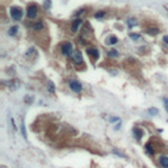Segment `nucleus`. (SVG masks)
I'll return each mask as SVG.
<instances>
[{"instance_id": "obj_23", "label": "nucleus", "mask_w": 168, "mask_h": 168, "mask_svg": "<svg viewBox=\"0 0 168 168\" xmlns=\"http://www.w3.org/2000/svg\"><path fill=\"white\" fill-rule=\"evenodd\" d=\"M118 121V117H110V122H116Z\"/></svg>"}, {"instance_id": "obj_22", "label": "nucleus", "mask_w": 168, "mask_h": 168, "mask_svg": "<svg viewBox=\"0 0 168 168\" xmlns=\"http://www.w3.org/2000/svg\"><path fill=\"white\" fill-rule=\"evenodd\" d=\"M164 107H166V110L168 112V98H164Z\"/></svg>"}, {"instance_id": "obj_21", "label": "nucleus", "mask_w": 168, "mask_h": 168, "mask_svg": "<svg viewBox=\"0 0 168 168\" xmlns=\"http://www.w3.org/2000/svg\"><path fill=\"white\" fill-rule=\"evenodd\" d=\"M54 90H55L54 85H53L51 83H49V91H50V92H54Z\"/></svg>"}, {"instance_id": "obj_4", "label": "nucleus", "mask_w": 168, "mask_h": 168, "mask_svg": "<svg viewBox=\"0 0 168 168\" xmlns=\"http://www.w3.org/2000/svg\"><path fill=\"white\" fill-rule=\"evenodd\" d=\"M87 53H88V55L93 59V61H97L98 57H100V53H98V50L96 47H88L87 49Z\"/></svg>"}, {"instance_id": "obj_13", "label": "nucleus", "mask_w": 168, "mask_h": 168, "mask_svg": "<svg viewBox=\"0 0 168 168\" xmlns=\"http://www.w3.org/2000/svg\"><path fill=\"white\" fill-rule=\"evenodd\" d=\"M42 28H44V24H42V21H38V22H36V24L33 25V29H36V30H41Z\"/></svg>"}, {"instance_id": "obj_3", "label": "nucleus", "mask_w": 168, "mask_h": 168, "mask_svg": "<svg viewBox=\"0 0 168 168\" xmlns=\"http://www.w3.org/2000/svg\"><path fill=\"white\" fill-rule=\"evenodd\" d=\"M37 12H38L37 7L33 4V5H29V7H28L26 15H28V17H29V19H36V16H37Z\"/></svg>"}, {"instance_id": "obj_8", "label": "nucleus", "mask_w": 168, "mask_h": 168, "mask_svg": "<svg viewBox=\"0 0 168 168\" xmlns=\"http://www.w3.org/2000/svg\"><path fill=\"white\" fill-rule=\"evenodd\" d=\"M159 163H160V166H162L163 168H168V156H166V155L160 156Z\"/></svg>"}, {"instance_id": "obj_1", "label": "nucleus", "mask_w": 168, "mask_h": 168, "mask_svg": "<svg viewBox=\"0 0 168 168\" xmlns=\"http://www.w3.org/2000/svg\"><path fill=\"white\" fill-rule=\"evenodd\" d=\"M9 13H11V17L13 20H16V21H20V20L22 19V16H24V12H22L21 8H19V7H11V9H9Z\"/></svg>"}, {"instance_id": "obj_15", "label": "nucleus", "mask_w": 168, "mask_h": 168, "mask_svg": "<svg viewBox=\"0 0 168 168\" xmlns=\"http://www.w3.org/2000/svg\"><path fill=\"white\" fill-rule=\"evenodd\" d=\"M108 55H109L110 58H116V57H118V53H117L116 50H110V51H109V54H108Z\"/></svg>"}, {"instance_id": "obj_7", "label": "nucleus", "mask_w": 168, "mask_h": 168, "mask_svg": "<svg viewBox=\"0 0 168 168\" xmlns=\"http://www.w3.org/2000/svg\"><path fill=\"white\" fill-rule=\"evenodd\" d=\"M80 25H81V20L80 19L74 20V22H72V25H71V32L72 33L78 32V29H79V26H80Z\"/></svg>"}, {"instance_id": "obj_2", "label": "nucleus", "mask_w": 168, "mask_h": 168, "mask_svg": "<svg viewBox=\"0 0 168 168\" xmlns=\"http://www.w3.org/2000/svg\"><path fill=\"white\" fill-rule=\"evenodd\" d=\"M61 50H62V54L68 57V55H71L72 53H74V47H72L71 42H64V44L61 46Z\"/></svg>"}, {"instance_id": "obj_9", "label": "nucleus", "mask_w": 168, "mask_h": 168, "mask_svg": "<svg viewBox=\"0 0 168 168\" xmlns=\"http://www.w3.org/2000/svg\"><path fill=\"white\" fill-rule=\"evenodd\" d=\"M133 133H134V135H135V138H137V139H138V141H139V139H141V138H142V137H143V131H142V130H141V129H139V127H135V129H134V130H133Z\"/></svg>"}, {"instance_id": "obj_6", "label": "nucleus", "mask_w": 168, "mask_h": 168, "mask_svg": "<svg viewBox=\"0 0 168 168\" xmlns=\"http://www.w3.org/2000/svg\"><path fill=\"white\" fill-rule=\"evenodd\" d=\"M70 88L74 92H80L81 91V84L76 80H72V81H70Z\"/></svg>"}, {"instance_id": "obj_14", "label": "nucleus", "mask_w": 168, "mask_h": 168, "mask_svg": "<svg viewBox=\"0 0 168 168\" xmlns=\"http://www.w3.org/2000/svg\"><path fill=\"white\" fill-rule=\"evenodd\" d=\"M17 30H19V28H17V26H12V28H9L8 34H9V36H15L16 33H17Z\"/></svg>"}, {"instance_id": "obj_24", "label": "nucleus", "mask_w": 168, "mask_h": 168, "mask_svg": "<svg viewBox=\"0 0 168 168\" xmlns=\"http://www.w3.org/2000/svg\"><path fill=\"white\" fill-rule=\"evenodd\" d=\"M164 42H166V44H168V36H164Z\"/></svg>"}, {"instance_id": "obj_17", "label": "nucleus", "mask_w": 168, "mask_h": 168, "mask_svg": "<svg viewBox=\"0 0 168 168\" xmlns=\"http://www.w3.org/2000/svg\"><path fill=\"white\" fill-rule=\"evenodd\" d=\"M104 15H105V12H104V11H101V12H97L96 15H95V17H96V19H100V17H103Z\"/></svg>"}, {"instance_id": "obj_11", "label": "nucleus", "mask_w": 168, "mask_h": 168, "mask_svg": "<svg viewBox=\"0 0 168 168\" xmlns=\"http://www.w3.org/2000/svg\"><path fill=\"white\" fill-rule=\"evenodd\" d=\"M107 42H108L109 45H116L117 42H118V39H117L116 36H110V37L107 39Z\"/></svg>"}, {"instance_id": "obj_12", "label": "nucleus", "mask_w": 168, "mask_h": 168, "mask_svg": "<svg viewBox=\"0 0 168 168\" xmlns=\"http://www.w3.org/2000/svg\"><path fill=\"white\" fill-rule=\"evenodd\" d=\"M146 32L149 33L150 36H156L158 33H159V29H158V28H149Z\"/></svg>"}, {"instance_id": "obj_10", "label": "nucleus", "mask_w": 168, "mask_h": 168, "mask_svg": "<svg viewBox=\"0 0 168 168\" xmlns=\"http://www.w3.org/2000/svg\"><path fill=\"white\" fill-rule=\"evenodd\" d=\"M146 152L147 154H150V155H154V146H152V143H147L146 144Z\"/></svg>"}, {"instance_id": "obj_5", "label": "nucleus", "mask_w": 168, "mask_h": 168, "mask_svg": "<svg viewBox=\"0 0 168 168\" xmlns=\"http://www.w3.org/2000/svg\"><path fill=\"white\" fill-rule=\"evenodd\" d=\"M72 59H74V63H76V64H81V63H83V57H81V53L78 51V50L72 53Z\"/></svg>"}, {"instance_id": "obj_19", "label": "nucleus", "mask_w": 168, "mask_h": 168, "mask_svg": "<svg viewBox=\"0 0 168 168\" xmlns=\"http://www.w3.org/2000/svg\"><path fill=\"white\" fill-rule=\"evenodd\" d=\"M149 113L152 114V116H155V114H158V109H154V108H151V109H149Z\"/></svg>"}, {"instance_id": "obj_18", "label": "nucleus", "mask_w": 168, "mask_h": 168, "mask_svg": "<svg viewBox=\"0 0 168 168\" xmlns=\"http://www.w3.org/2000/svg\"><path fill=\"white\" fill-rule=\"evenodd\" d=\"M130 38H131V39H135V41H137V39L141 38V36H139V34H133V33H131V34H130Z\"/></svg>"}, {"instance_id": "obj_20", "label": "nucleus", "mask_w": 168, "mask_h": 168, "mask_svg": "<svg viewBox=\"0 0 168 168\" xmlns=\"http://www.w3.org/2000/svg\"><path fill=\"white\" fill-rule=\"evenodd\" d=\"M21 131H22V135H24V138H26V131H25L24 125H21Z\"/></svg>"}, {"instance_id": "obj_16", "label": "nucleus", "mask_w": 168, "mask_h": 168, "mask_svg": "<svg viewBox=\"0 0 168 168\" xmlns=\"http://www.w3.org/2000/svg\"><path fill=\"white\" fill-rule=\"evenodd\" d=\"M135 24H137V21H135V20H134V19H130L129 21H127V25H129L130 28H131V26H134Z\"/></svg>"}]
</instances>
